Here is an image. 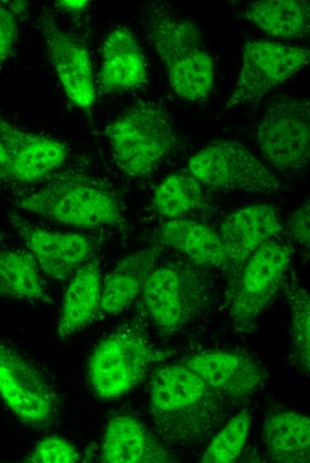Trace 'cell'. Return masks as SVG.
I'll list each match as a JSON object with an SVG mask.
<instances>
[{
  "label": "cell",
  "instance_id": "1",
  "mask_svg": "<svg viewBox=\"0 0 310 463\" xmlns=\"http://www.w3.org/2000/svg\"><path fill=\"white\" fill-rule=\"evenodd\" d=\"M226 402L183 362L163 366L151 378L153 428L167 443L193 446L209 439L223 423Z\"/></svg>",
  "mask_w": 310,
  "mask_h": 463
},
{
  "label": "cell",
  "instance_id": "2",
  "mask_svg": "<svg viewBox=\"0 0 310 463\" xmlns=\"http://www.w3.org/2000/svg\"><path fill=\"white\" fill-rule=\"evenodd\" d=\"M15 206L56 223L76 228L118 226L120 203L102 180L81 172L53 174L45 184L18 198Z\"/></svg>",
  "mask_w": 310,
  "mask_h": 463
},
{
  "label": "cell",
  "instance_id": "3",
  "mask_svg": "<svg viewBox=\"0 0 310 463\" xmlns=\"http://www.w3.org/2000/svg\"><path fill=\"white\" fill-rule=\"evenodd\" d=\"M148 39L161 59L173 91L182 99L204 102L215 79L214 61L201 45L197 25L152 4L146 14Z\"/></svg>",
  "mask_w": 310,
  "mask_h": 463
},
{
  "label": "cell",
  "instance_id": "4",
  "mask_svg": "<svg viewBox=\"0 0 310 463\" xmlns=\"http://www.w3.org/2000/svg\"><path fill=\"white\" fill-rule=\"evenodd\" d=\"M103 134L115 164L131 177L151 174L180 144L165 110L150 101L130 106Z\"/></svg>",
  "mask_w": 310,
  "mask_h": 463
},
{
  "label": "cell",
  "instance_id": "5",
  "mask_svg": "<svg viewBox=\"0 0 310 463\" xmlns=\"http://www.w3.org/2000/svg\"><path fill=\"white\" fill-rule=\"evenodd\" d=\"M162 357L142 322H124L94 348L87 362L89 386L101 399H117L139 385Z\"/></svg>",
  "mask_w": 310,
  "mask_h": 463
},
{
  "label": "cell",
  "instance_id": "6",
  "mask_svg": "<svg viewBox=\"0 0 310 463\" xmlns=\"http://www.w3.org/2000/svg\"><path fill=\"white\" fill-rule=\"evenodd\" d=\"M146 318L162 336L174 335L205 310L208 280L188 265L154 268L140 293Z\"/></svg>",
  "mask_w": 310,
  "mask_h": 463
},
{
  "label": "cell",
  "instance_id": "7",
  "mask_svg": "<svg viewBox=\"0 0 310 463\" xmlns=\"http://www.w3.org/2000/svg\"><path fill=\"white\" fill-rule=\"evenodd\" d=\"M202 185L226 191L275 193L289 188L243 144L232 140L214 141L187 163Z\"/></svg>",
  "mask_w": 310,
  "mask_h": 463
},
{
  "label": "cell",
  "instance_id": "8",
  "mask_svg": "<svg viewBox=\"0 0 310 463\" xmlns=\"http://www.w3.org/2000/svg\"><path fill=\"white\" fill-rule=\"evenodd\" d=\"M291 259L283 242L269 240L260 246L237 274L228 296L234 328L249 331L281 288Z\"/></svg>",
  "mask_w": 310,
  "mask_h": 463
},
{
  "label": "cell",
  "instance_id": "9",
  "mask_svg": "<svg viewBox=\"0 0 310 463\" xmlns=\"http://www.w3.org/2000/svg\"><path fill=\"white\" fill-rule=\"evenodd\" d=\"M0 397L13 415L36 430L58 422L60 400L44 373L0 341Z\"/></svg>",
  "mask_w": 310,
  "mask_h": 463
},
{
  "label": "cell",
  "instance_id": "10",
  "mask_svg": "<svg viewBox=\"0 0 310 463\" xmlns=\"http://www.w3.org/2000/svg\"><path fill=\"white\" fill-rule=\"evenodd\" d=\"M310 61L306 47L270 40H248L242 46V61L226 109L260 102L265 95L305 69Z\"/></svg>",
  "mask_w": 310,
  "mask_h": 463
},
{
  "label": "cell",
  "instance_id": "11",
  "mask_svg": "<svg viewBox=\"0 0 310 463\" xmlns=\"http://www.w3.org/2000/svg\"><path fill=\"white\" fill-rule=\"evenodd\" d=\"M263 158L276 169L298 170L310 160L309 101L280 96L265 106L257 126Z\"/></svg>",
  "mask_w": 310,
  "mask_h": 463
},
{
  "label": "cell",
  "instance_id": "12",
  "mask_svg": "<svg viewBox=\"0 0 310 463\" xmlns=\"http://www.w3.org/2000/svg\"><path fill=\"white\" fill-rule=\"evenodd\" d=\"M40 27L55 73L67 98L88 116L96 102V85L86 46L58 26L50 15Z\"/></svg>",
  "mask_w": 310,
  "mask_h": 463
},
{
  "label": "cell",
  "instance_id": "13",
  "mask_svg": "<svg viewBox=\"0 0 310 463\" xmlns=\"http://www.w3.org/2000/svg\"><path fill=\"white\" fill-rule=\"evenodd\" d=\"M9 218L39 268L54 280L74 275L90 256L92 243L82 234L47 230L17 214Z\"/></svg>",
  "mask_w": 310,
  "mask_h": 463
},
{
  "label": "cell",
  "instance_id": "14",
  "mask_svg": "<svg viewBox=\"0 0 310 463\" xmlns=\"http://www.w3.org/2000/svg\"><path fill=\"white\" fill-rule=\"evenodd\" d=\"M0 140L9 159V181L32 183L48 178L65 163L68 147L44 134L21 129L0 116Z\"/></svg>",
  "mask_w": 310,
  "mask_h": 463
},
{
  "label": "cell",
  "instance_id": "15",
  "mask_svg": "<svg viewBox=\"0 0 310 463\" xmlns=\"http://www.w3.org/2000/svg\"><path fill=\"white\" fill-rule=\"evenodd\" d=\"M183 363L226 401L254 394L265 378L264 369L254 359L235 351L205 352Z\"/></svg>",
  "mask_w": 310,
  "mask_h": 463
},
{
  "label": "cell",
  "instance_id": "16",
  "mask_svg": "<svg viewBox=\"0 0 310 463\" xmlns=\"http://www.w3.org/2000/svg\"><path fill=\"white\" fill-rule=\"evenodd\" d=\"M282 231L277 211L267 204H252L232 212L218 235L236 274L249 256Z\"/></svg>",
  "mask_w": 310,
  "mask_h": 463
},
{
  "label": "cell",
  "instance_id": "17",
  "mask_svg": "<svg viewBox=\"0 0 310 463\" xmlns=\"http://www.w3.org/2000/svg\"><path fill=\"white\" fill-rule=\"evenodd\" d=\"M98 82L105 93L134 91L147 85V60L129 28L118 26L104 38Z\"/></svg>",
  "mask_w": 310,
  "mask_h": 463
},
{
  "label": "cell",
  "instance_id": "18",
  "mask_svg": "<svg viewBox=\"0 0 310 463\" xmlns=\"http://www.w3.org/2000/svg\"><path fill=\"white\" fill-rule=\"evenodd\" d=\"M100 461L103 463L173 462L159 440L141 421L118 414L107 423L102 439Z\"/></svg>",
  "mask_w": 310,
  "mask_h": 463
},
{
  "label": "cell",
  "instance_id": "19",
  "mask_svg": "<svg viewBox=\"0 0 310 463\" xmlns=\"http://www.w3.org/2000/svg\"><path fill=\"white\" fill-rule=\"evenodd\" d=\"M157 243L172 248L196 265L233 272L218 232L202 223L182 218L167 220L157 231Z\"/></svg>",
  "mask_w": 310,
  "mask_h": 463
},
{
  "label": "cell",
  "instance_id": "20",
  "mask_svg": "<svg viewBox=\"0 0 310 463\" xmlns=\"http://www.w3.org/2000/svg\"><path fill=\"white\" fill-rule=\"evenodd\" d=\"M161 251L162 247L158 244L122 258L102 284L100 312L117 315L128 308L140 295Z\"/></svg>",
  "mask_w": 310,
  "mask_h": 463
},
{
  "label": "cell",
  "instance_id": "21",
  "mask_svg": "<svg viewBox=\"0 0 310 463\" xmlns=\"http://www.w3.org/2000/svg\"><path fill=\"white\" fill-rule=\"evenodd\" d=\"M102 274L96 260L86 262L75 273L60 309L57 332L64 339L85 329L101 306Z\"/></svg>",
  "mask_w": 310,
  "mask_h": 463
},
{
  "label": "cell",
  "instance_id": "22",
  "mask_svg": "<svg viewBox=\"0 0 310 463\" xmlns=\"http://www.w3.org/2000/svg\"><path fill=\"white\" fill-rule=\"evenodd\" d=\"M262 439L270 458L279 463H306L310 460V419L289 410L266 415Z\"/></svg>",
  "mask_w": 310,
  "mask_h": 463
},
{
  "label": "cell",
  "instance_id": "23",
  "mask_svg": "<svg viewBox=\"0 0 310 463\" xmlns=\"http://www.w3.org/2000/svg\"><path fill=\"white\" fill-rule=\"evenodd\" d=\"M245 18L268 36L281 39L306 37L310 4L306 0H262L249 4Z\"/></svg>",
  "mask_w": 310,
  "mask_h": 463
},
{
  "label": "cell",
  "instance_id": "24",
  "mask_svg": "<svg viewBox=\"0 0 310 463\" xmlns=\"http://www.w3.org/2000/svg\"><path fill=\"white\" fill-rule=\"evenodd\" d=\"M0 296L29 302H53L35 258L20 249L0 251Z\"/></svg>",
  "mask_w": 310,
  "mask_h": 463
},
{
  "label": "cell",
  "instance_id": "25",
  "mask_svg": "<svg viewBox=\"0 0 310 463\" xmlns=\"http://www.w3.org/2000/svg\"><path fill=\"white\" fill-rule=\"evenodd\" d=\"M206 203L202 184L189 172L167 175L155 188L154 210L167 220L182 218Z\"/></svg>",
  "mask_w": 310,
  "mask_h": 463
},
{
  "label": "cell",
  "instance_id": "26",
  "mask_svg": "<svg viewBox=\"0 0 310 463\" xmlns=\"http://www.w3.org/2000/svg\"><path fill=\"white\" fill-rule=\"evenodd\" d=\"M290 311V338L292 360L298 370L306 375L310 369V298L302 287L290 283L286 288Z\"/></svg>",
  "mask_w": 310,
  "mask_h": 463
},
{
  "label": "cell",
  "instance_id": "27",
  "mask_svg": "<svg viewBox=\"0 0 310 463\" xmlns=\"http://www.w3.org/2000/svg\"><path fill=\"white\" fill-rule=\"evenodd\" d=\"M253 419V410H241L214 435L200 462L230 463L238 459L247 443Z\"/></svg>",
  "mask_w": 310,
  "mask_h": 463
},
{
  "label": "cell",
  "instance_id": "28",
  "mask_svg": "<svg viewBox=\"0 0 310 463\" xmlns=\"http://www.w3.org/2000/svg\"><path fill=\"white\" fill-rule=\"evenodd\" d=\"M81 459L78 449L59 435H49L38 441L25 459L29 463H75Z\"/></svg>",
  "mask_w": 310,
  "mask_h": 463
},
{
  "label": "cell",
  "instance_id": "29",
  "mask_svg": "<svg viewBox=\"0 0 310 463\" xmlns=\"http://www.w3.org/2000/svg\"><path fill=\"white\" fill-rule=\"evenodd\" d=\"M15 11L0 2V68L7 61L18 38Z\"/></svg>",
  "mask_w": 310,
  "mask_h": 463
},
{
  "label": "cell",
  "instance_id": "30",
  "mask_svg": "<svg viewBox=\"0 0 310 463\" xmlns=\"http://www.w3.org/2000/svg\"><path fill=\"white\" fill-rule=\"evenodd\" d=\"M287 232L290 237L306 248L310 244V207L306 199L289 217Z\"/></svg>",
  "mask_w": 310,
  "mask_h": 463
},
{
  "label": "cell",
  "instance_id": "31",
  "mask_svg": "<svg viewBox=\"0 0 310 463\" xmlns=\"http://www.w3.org/2000/svg\"><path fill=\"white\" fill-rule=\"evenodd\" d=\"M56 6L68 12H80L89 5V1L86 0H61L55 3Z\"/></svg>",
  "mask_w": 310,
  "mask_h": 463
},
{
  "label": "cell",
  "instance_id": "32",
  "mask_svg": "<svg viewBox=\"0 0 310 463\" xmlns=\"http://www.w3.org/2000/svg\"><path fill=\"white\" fill-rule=\"evenodd\" d=\"M9 181V159L6 150L0 140V185Z\"/></svg>",
  "mask_w": 310,
  "mask_h": 463
},
{
  "label": "cell",
  "instance_id": "33",
  "mask_svg": "<svg viewBox=\"0 0 310 463\" xmlns=\"http://www.w3.org/2000/svg\"><path fill=\"white\" fill-rule=\"evenodd\" d=\"M5 240V236L0 232V243L3 242Z\"/></svg>",
  "mask_w": 310,
  "mask_h": 463
}]
</instances>
